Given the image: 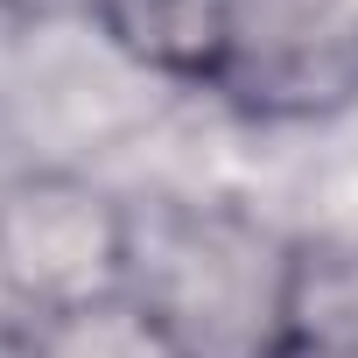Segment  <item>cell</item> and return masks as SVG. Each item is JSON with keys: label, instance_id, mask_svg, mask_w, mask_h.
<instances>
[{"label": "cell", "instance_id": "cell-2", "mask_svg": "<svg viewBox=\"0 0 358 358\" xmlns=\"http://www.w3.org/2000/svg\"><path fill=\"white\" fill-rule=\"evenodd\" d=\"M253 113H316L358 92V29H337L309 0H246L225 85Z\"/></svg>", "mask_w": 358, "mask_h": 358}, {"label": "cell", "instance_id": "cell-3", "mask_svg": "<svg viewBox=\"0 0 358 358\" xmlns=\"http://www.w3.org/2000/svg\"><path fill=\"white\" fill-rule=\"evenodd\" d=\"M85 15L106 29L113 50H127L162 78L225 85L246 0H85Z\"/></svg>", "mask_w": 358, "mask_h": 358}, {"label": "cell", "instance_id": "cell-5", "mask_svg": "<svg viewBox=\"0 0 358 358\" xmlns=\"http://www.w3.org/2000/svg\"><path fill=\"white\" fill-rule=\"evenodd\" d=\"M43 358H169V344L120 295H99V302H78V309H57L50 316Z\"/></svg>", "mask_w": 358, "mask_h": 358}, {"label": "cell", "instance_id": "cell-6", "mask_svg": "<svg viewBox=\"0 0 358 358\" xmlns=\"http://www.w3.org/2000/svg\"><path fill=\"white\" fill-rule=\"evenodd\" d=\"M50 8H64V0H0V15H50ZM85 8V0H78Z\"/></svg>", "mask_w": 358, "mask_h": 358}, {"label": "cell", "instance_id": "cell-1", "mask_svg": "<svg viewBox=\"0 0 358 358\" xmlns=\"http://www.w3.org/2000/svg\"><path fill=\"white\" fill-rule=\"evenodd\" d=\"M288 260L295 246L225 204H148L120 211L113 295L169 358H281Z\"/></svg>", "mask_w": 358, "mask_h": 358}, {"label": "cell", "instance_id": "cell-4", "mask_svg": "<svg viewBox=\"0 0 358 358\" xmlns=\"http://www.w3.org/2000/svg\"><path fill=\"white\" fill-rule=\"evenodd\" d=\"M281 358H358V239L295 246Z\"/></svg>", "mask_w": 358, "mask_h": 358}]
</instances>
